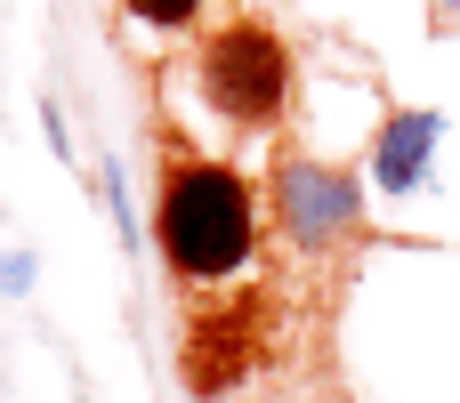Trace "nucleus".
Returning <instances> with one entry per match:
<instances>
[{"label":"nucleus","instance_id":"f257e3e1","mask_svg":"<svg viewBox=\"0 0 460 403\" xmlns=\"http://www.w3.org/2000/svg\"><path fill=\"white\" fill-rule=\"evenodd\" d=\"M259 242L251 178L202 153H170L154 186V250L178 283H226Z\"/></svg>","mask_w":460,"mask_h":403},{"label":"nucleus","instance_id":"f03ea898","mask_svg":"<svg viewBox=\"0 0 460 403\" xmlns=\"http://www.w3.org/2000/svg\"><path fill=\"white\" fill-rule=\"evenodd\" d=\"M194 81H202V105L234 129H275L283 105H291V48L275 24L259 16H234L202 40L194 57Z\"/></svg>","mask_w":460,"mask_h":403},{"label":"nucleus","instance_id":"7ed1b4c3","mask_svg":"<svg viewBox=\"0 0 460 403\" xmlns=\"http://www.w3.org/2000/svg\"><path fill=\"white\" fill-rule=\"evenodd\" d=\"M275 218H283V234H291V250L323 258V250H340V242L364 234V178L340 170V162L291 153V162L275 170Z\"/></svg>","mask_w":460,"mask_h":403},{"label":"nucleus","instance_id":"20e7f679","mask_svg":"<svg viewBox=\"0 0 460 403\" xmlns=\"http://www.w3.org/2000/svg\"><path fill=\"white\" fill-rule=\"evenodd\" d=\"M259 364V307H234V315H202L178 347V372L194 396H226L243 372Z\"/></svg>","mask_w":460,"mask_h":403},{"label":"nucleus","instance_id":"39448f33","mask_svg":"<svg viewBox=\"0 0 460 403\" xmlns=\"http://www.w3.org/2000/svg\"><path fill=\"white\" fill-rule=\"evenodd\" d=\"M437 145H445V113H429V105L388 113L380 137H372V186H380V194H420Z\"/></svg>","mask_w":460,"mask_h":403},{"label":"nucleus","instance_id":"423d86ee","mask_svg":"<svg viewBox=\"0 0 460 403\" xmlns=\"http://www.w3.org/2000/svg\"><path fill=\"white\" fill-rule=\"evenodd\" d=\"M137 24H154V32H178V24H194L202 16V0H121Z\"/></svg>","mask_w":460,"mask_h":403},{"label":"nucleus","instance_id":"0eeeda50","mask_svg":"<svg viewBox=\"0 0 460 403\" xmlns=\"http://www.w3.org/2000/svg\"><path fill=\"white\" fill-rule=\"evenodd\" d=\"M437 24H460V0H437Z\"/></svg>","mask_w":460,"mask_h":403}]
</instances>
